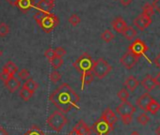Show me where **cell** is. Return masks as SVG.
Masks as SVG:
<instances>
[{
    "mask_svg": "<svg viewBox=\"0 0 160 135\" xmlns=\"http://www.w3.org/2000/svg\"><path fill=\"white\" fill-rule=\"evenodd\" d=\"M49 100L61 113H68L72 108L79 109L77 105L80 100L79 96L69 85L65 83L60 85L52 92L49 97Z\"/></svg>",
    "mask_w": 160,
    "mask_h": 135,
    "instance_id": "cell-1",
    "label": "cell"
},
{
    "mask_svg": "<svg viewBox=\"0 0 160 135\" xmlns=\"http://www.w3.org/2000/svg\"><path fill=\"white\" fill-rule=\"evenodd\" d=\"M34 20L45 33H50L58 26L59 23L57 15L42 12H37L34 15Z\"/></svg>",
    "mask_w": 160,
    "mask_h": 135,
    "instance_id": "cell-2",
    "label": "cell"
},
{
    "mask_svg": "<svg viewBox=\"0 0 160 135\" xmlns=\"http://www.w3.org/2000/svg\"><path fill=\"white\" fill-rule=\"evenodd\" d=\"M46 122H47V125L51 128V129H53L54 131L59 132L67 124L68 119L61 112L55 111L49 115Z\"/></svg>",
    "mask_w": 160,
    "mask_h": 135,
    "instance_id": "cell-3",
    "label": "cell"
},
{
    "mask_svg": "<svg viewBox=\"0 0 160 135\" xmlns=\"http://www.w3.org/2000/svg\"><path fill=\"white\" fill-rule=\"evenodd\" d=\"M112 70V67L108 64L107 60L104 58H98L96 61H93V65L92 68V72L93 75H95L98 79L105 78Z\"/></svg>",
    "mask_w": 160,
    "mask_h": 135,
    "instance_id": "cell-4",
    "label": "cell"
},
{
    "mask_svg": "<svg viewBox=\"0 0 160 135\" xmlns=\"http://www.w3.org/2000/svg\"><path fill=\"white\" fill-rule=\"evenodd\" d=\"M92 65H93V60L88 53L82 54L73 62V68L80 73L92 72Z\"/></svg>",
    "mask_w": 160,
    "mask_h": 135,
    "instance_id": "cell-5",
    "label": "cell"
},
{
    "mask_svg": "<svg viewBox=\"0 0 160 135\" xmlns=\"http://www.w3.org/2000/svg\"><path fill=\"white\" fill-rule=\"evenodd\" d=\"M92 131L96 133L97 135H108L110 131L113 130V127H111L107 121H105L102 117H100L91 128Z\"/></svg>",
    "mask_w": 160,
    "mask_h": 135,
    "instance_id": "cell-6",
    "label": "cell"
},
{
    "mask_svg": "<svg viewBox=\"0 0 160 135\" xmlns=\"http://www.w3.org/2000/svg\"><path fill=\"white\" fill-rule=\"evenodd\" d=\"M128 51H130L131 53H133L135 55H137L139 58L145 54V53L148 51V47L144 41H142L139 39H137L131 45H129Z\"/></svg>",
    "mask_w": 160,
    "mask_h": 135,
    "instance_id": "cell-7",
    "label": "cell"
},
{
    "mask_svg": "<svg viewBox=\"0 0 160 135\" xmlns=\"http://www.w3.org/2000/svg\"><path fill=\"white\" fill-rule=\"evenodd\" d=\"M138 57L137 55H135L133 53H131L130 51H127L120 59L121 64L127 70H131L132 68L138 63Z\"/></svg>",
    "mask_w": 160,
    "mask_h": 135,
    "instance_id": "cell-8",
    "label": "cell"
},
{
    "mask_svg": "<svg viewBox=\"0 0 160 135\" xmlns=\"http://www.w3.org/2000/svg\"><path fill=\"white\" fill-rule=\"evenodd\" d=\"M116 112L121 116L132 115L136 112V107L129 101H123L116 108Z\"/></svg>",
    "mask_w": 160,
    "mask_h": 135,
    "instance_id": "cell-9",
    "label": "cell"
},
{
    "mask_svg": "<svg viewBox=\"0 0 160 135\" xmlns=\"http://www.w3.org/2000/svg\"><path fill=\"white\" fill-rule=\"evenodd\" d=\"M54 7L55 0H40L36 5H34V8L38 10V12H42L46 13H50Z\"/></svg>",
    "mask_w": 160,
    "mask_h": 135,
    "instance_id": "cell-10",
    "label": "cell"
},
{
    "mask_svg": "<svg viewBox=\"0 0 160 135\" xmlns=\"http://www.w3.org/2000/svg\"><path fill=\"white\" fill-rule=\"evenodd\" d=\"M152 24V18L148 17L144 14H140L138 15L135 20H134V26H137L139 30L143 31L145 30L148 26H150V25Z\"/></svg>",
    "mask_w": 160,
    "mask_h": 135,
    "instance_id": "cell-11",
    "label": "cell"
},
{
    "mask_svg": "<svg viewBox=\"0 0 160 135\" xmlns=\"http://www.w3.org/2000/svg\"><path fill=\"white\" fill-rule=\"evenodd\" d=\"M152 97L149 94V93H144L142 94L138 100H137V105L139 109L143 110V111H146L147 110V107L148 105L150 104V102L152 101Z\"/></svg>",
    "mask_w": 160,
    "mask_h": 135,
    "instance_id": "cell-12",
    "label": "cell"
},
{
    "mask_svg": "<svg viewBox=\"0 0 160 135\" xmlns=\"http://www.w3.org/2000/svg\"><path fill=\"white\" fill-rule=\"evenodd\" d=\"M105 121H107L111 127H114V124L117 122L118 118L115 114V113L110 109V108H107L103 114H102V116H101Z\"/></svg>",
    "mask_w": 160,
    "mask_h": 135,
    "instance_id": "cell-13",
    "label": "cell"
},
{
    "mask_svg": "<svg viewBox=\"0 0 160 135\" xmlns=\"http://www.w3.org/2000/svg\"><path fill=\"white\" fill-rule=\"evenodd\" d=\"M7 89L11 92V93H13L15 92L16 90L19 89V87L21 86V82L19 79H17L15 76H12L6 83H4Z\"/></svg>",
    "mask_w": 160,
    "mask_h": 135,
    "instance_id": "cell-14",
    "label": "cell"
},
{
    "mask_svg": "<svg viewBox=\"0 0 160 135\" xmlns=\"http://www.w3.org/2000/svg\"><path fill=\"white\" fill-rule=\"evenodd\" d=\"M16 7L24 13H27L31 8L34 7L33 0H17Z\"/></svg>",
    "mask_w": 160,
    "mask_h": 135,
    "instance_id": "cell-15",
    "label": "cell"
},
{
    "mask_svg": "<svg viewBox=\"0 0 160 135\" xmlns=\"http://www.w3.org/2000/svg\"><path fill=\"white\" fill-rule=\"evenodd\" d=\"M126 26V22L122 17H117L112 21V27L117 33H122Z\"/></svg>",
    "mask_w": 160,
    "mask_h": 135,
    "instance_id": "cell-16",
    "label": "cell"
},
{
    "mask_svg": "<svg viewBox=\"0 0 160 135\" xmlns=\"http://www.w3.org/2000/svg\"><path fill=\"white\" fill-rule=\"evenodd\" d=\"M74 128L80 135H92V128L83 120H79Z\"/></svg>",
    "mask_w": 160,
    "mask_h": 135,
    "instance_id": "cell-17",
    "label": "cell"
},
{
    "mask_svg": "<svg viewBox=\"0 0 160 135\" xmlns=\"http://www.w3.org/2000/svg\"><path fill=\"white\" fill-rule=\"evenodd\" d=\"M141 86H142L148 92H150V91L153 90L154 87L156 86V85H155V80H154V78H153L152 75L148 74V75L141 81Z\"/></svg>",
    "mask_w": 160,
    "mask_h": 135,
    "instance_id": "cell-18",
    "label": "cell"
},
{
    "mask_svg": "<svg viewBox=\"0 0 160 135\" xmlns=\"http://www.w3.org/2000/svg\"><path fill=\"white\" fill-rule=\"evenodd\" d=\"M2 72L13 76L16 74V72H18V67L12 62V61H8L4 67H3V69H2Z\"/></svg>",
    "mask_w": 160,
    "mask_h": 135,
    "instance_id": "cell-19",
    "label": "cell"
},
{
    "mask_svg": "<svg viewBox=\"0 0 160 135\" xmlns=\"http://www.w3.org/2000/svg\"><path fill=\"white\" fill-rule=\"evenodd\" d=\"M139 82L138 81V79L134 76H129L125 81H124V86L127 87L128 90H130L131 92H134L136 90V88L138 86Z\"/></svg>",
    "mask_w": 160,
    "mask_h": 135,
    "instance_id": "cell-20",
    "label": "cell"
},
{
    "mask_svg": "<svg viewBox=\"0 0 160 135\" xmlns=\"http://www.w3.org/2000/svg\"><path fill=\"white\" fill-rule=\"evenodd\" d=\"M94 80V75L92 72H83L81 75V88L83 89L85 86L90 85L92 82H93Z\"/></svg>",
    "mask_w": 160,
    "mask_h": 135,
    "instance_id": "cell-21",
    "label": "cell"
},
{
    "mask_svg": "<svg viewBox=\"0 0 160 135\" xmlns=\"http://www.w3.org/2000/svg\"><path fill=\"white\" fill-rule=\"evenodd\" d=\"M122 34L123 35V37L126 40H132L133 39L136 38V36L138 35V32H137V30L133 26H126V28L123 30V32Z\"/></svg>",
    "mask_w": 160,
    "mask_h": 135,
    "instance_id": "cell-22",
    "label": "cell"
},
{
    "mask_svg": "<svg viewBox=\"0 0 160 135\" xmlns=\"http://www.w3.org/2000/svg\"><path fill=\"white\" fill-rule=\"evenodd\" d=\"M24 87H26L27 89H28L29 91H31V92H35L36 90H37V88H38V84L36 83V81H34L32 78H29V79H28L27 81H26V83L24 84V86H23Z\"/></svg>",
    "mask_w": 160,
    "mask_h": 135,
    "instance_id": "cell-23",
    "label": "cell"
},
{
    "mask_svg": "<svg viewBox=\"0 0 160 135\" xmlns=\"http://www.w3.org/2000/svg\"><path fill=\"white\" fill-rule=\"evenodd\" d=\"M160 110V103L159 102H157L155 100H152V101L150 102V104L148 105V107H147V112H150V113H152V114H156L158 111Z\"/></svg>",
    "mask_w": 160,
    "mask_h": 135,
    "instance_id": "cell-24",
    "label": "cell"
},
{
    "mask_svg": "<svg viewBox=\"0 0 160 135\" xmlns=\"http://www.w3.org/2000/svg\"><path fill=\"white\" fill-rule=\"evenodd\" d=\"M33 94H34L33 92L29 91L28 89H27V88L24 87V86H22V88H21V90H20V97H21V99H22L24 101H28V100L32 98Z\"/></svg>",
    "mask_w": 160,
    "mask_h": 135,
    "instance_id": "cell-25",
    "label": "cell"
},
{
    "mask_svg": "<svg viewBox=\"0 0 160 135\" xmlns=\"http://www.w3.org/2000/svg\"><path fill=\"white\" fill-rule=\"evenodd\" d=\"M114 38H115L114 34H113L110 30H108V29L105 30V31L101 34V39H102L105 42H107V43L112 41V40H114Z\"/></svg>",
    "mask_w": 160,
    "mask_h": 135,
    "instance_id": "cell-26",
    "label": "cell"
},
{
    "mask_svg": "<svg viewBox=\"0 0 160 135\" xmlns=\"http://www.w3.org/2000/svg\"><path fill=\"white\" fill-rule=\"evenodd\" d=\"M24 135H44L43 131L38 126H32Z\"/></svg>",
    "mask_w": 160,
    "mask_h": 135,
    "instance_id": "cell-27",
    "label": "cell"
},
{
    "mask_svg": "<svg viewBox=\"0 0 160 135\" xmlns=\"http://www.w3.org/2000/svg\"><path fill=\"white\" fill-rule=\"evenodd\" d=\"M154 13V10L152 8V6L149 3H146L143 8H142V14L148 16V17H152Z\"/></svg>",
    "mask_w": 160,
    "mask_h": 135,
    "instance_id": "cell-28",
    "label": "cell"
},
{
    "mask_svg": "<svg viewBox=\"0 0 160 135\" xmlns=\"http://www.w3.org/2000/svg\"><path fill=\"white\" fill-rule=\"evenodd\" d=\"M50 63H51V66H52L53 69L58 70V69H59V68L63 65V59L61 57L55 56L53 59L50 60Z\"/></svg>",
    "mask_w": 160,
    "mask_h": 135,
    "instance_id": "cell-29",
    "label": "cell"
},
{
    "mask_svg": "<svg viewBox=\"0 0 160 135\" xmlns=\"http://www.w3.org/2000/svg\"><path fill=\"white\" fill-rule=\"evenodd\" d=\"M117 96H118V98L121 100L122 102L127 101V100H128V98H129V92H128L125 88H122V89L118 92Z\"/></svg>",
    "mask_w": 160,
    "mask_h": 135,
    "instance_id": "cell-30",
    "label": "cell"
},
{
    "mask_svg": "<svg viewBox=\"0 0 160 135\" xmlns=\"http://www.w3.org/2000/svg\"><path fill=\"white\" fill-rule=\"evenodd\" d=\"M10 33V26L6 23H0V37H6Z\"/></svg>",
    "mask_w": 160,
    "mask_h": 135,
    "instance_id": "cell-31",
    "label": "cell"
},
{
    "mask_svg": "<svg viewBox=\"0 0 160 135\" xmlns=\"http://www.w3.org/2000/svg\"><path fill=\"white\" fill-rule=\"evenodd\" d=\"M81 22V19L77 14H72L71 17L69 18V23L72 26H76L80 24Z\"/></svg>",
    "mask_w": 160,
    "mask_h": 135,
    "instance_id": "cell-32",
    "label": "cell"
},
{
    "mask_svg": "<svg viewBox=\"0 0 160 135\" xmlns=\"http://www.w3.org/2000/svg\"><path fill=\"white\" fill-rule=\"evenodd\" d=\"M137 120H138V122L140 125L145 126V125H147L148 122L150 121V118H149V116H148L146 114H139V115L138 116Z\"/></svg>",
    "mask_w": 160,
    "mask_h": 135,
    "instance_id": "cell-33",
    "label": "cell"
},
{
    "mask_svg": "<svg viewBox=\"0 0 160 135\" xmlns=\"http://www.w3.org/2000/svg\"><path fill=\"white\" fill-rule=\"evenodd\" d=\"M49 78H50V81H51L53 84H56V83H58V82L60 80V78H61V75H60V73H59L58 72H57V71H54V72H52L50 73V76H49Z\"/></svg>",
    "mask_w": 160,
    "mask_h": 135,
    "instance_id": "cell-34",
    "label": "cell"
},
{
    "mask_svg": "<svg viewBox=\"0 0 160 135\" xmlns=\"http://www.w3.org/2000/svg\"><path fill=\"white\" fill-rule=\"evenodd\" d=\"M29 76H30V73H29V72H28L27 69H22V70L18 72V77H19L21 80L27 81L28 79H29Z\"/></svg>",
    "mask_w": 160,
    "mask_h": 135,
    "instance_id": "cell-35",
    "label": "cell"
},
{
    "mask_svg": "<svg viewBox=\"0 0 160 135\" xmlns=\"http://www.w3.org/2000/svg\"><path fill=\"white\" fill-rule=\"evenodd\" d=\"M66 54H67V52L63 47H58V48L55 49V56L62 58L64 55H66Z\"/></svg>",
    "mask_w": 160,
    "mask_h": 135,
    "instance_id": "cell-36",
    "label": "cell"
},
{
    "mask_svg": "<svg viewBox=\"0 0 160 135\" xmlns=\"http://www.w3.org/2000/svg\"><path fill=\"white\" fill-rule=\"evenodd\" d=\"M44 55H45V57L48 58L49 61H50L51 59H53V58L55 57V50L52 49V48L47 49V50L44 52Z\"/></svg>",
    "mask_w": 160,
    "mask_h": 135,
    "instance_id": "cell-37",
    "label": "cell"
},
{
    "mask_svg": "<svg viewBox=\"0 0 160 135\" xmlns=\"http://www.w3.org/2000/svg\"><path fill=\"white\" fill-rule=\"evenodd\" d=\"M121 117H122V123L124 125H129L132 122V120H133L132 115H124V116H121Z\"/></svg>",
    "mask_w": 160,
    "mask_h": 135,
    "instance_id": "cell-38",
    "label": "cell"
},
{
    "mask_svg": "<svg viewBox=\"0 0 160 135\" xmlns=\"http://www.w3.org/2000/svg\"><path fill=\"white\" fill-rule=\"evenodd\" d=\"M13 76H14V75H13ZM11 77H12V75H10V74L6 73V72H0V79H1L4 83H6Z\"/></svg>",
    "mask_w": 160,
    "mask_h": 135,
    "instance_id": "cell-39",
    "label": "cell"
},
{
    "mask_svg": "<svg viewBox=\"0 0 160 135\" xmlns=\"http://www.w3.org/2000/svg\"><path fill=\"white\" fill-rule=\"evenodd\" d=\"M152 6L153 10L155 9V11H157L158 13L160 14V0H153Z\"/></svg>",
    "mask_w": 160,
    "mask_h": 135,
    "instance_id": "cell-40",
    "label": "cell"
},
{
    "mask_svg": "<svg viewBox=\"0 0 160 135\" xmlns=\"http://www.w3.org/2000/svg\"><path fill=\"white\" fill-rule=\"evenodd\" d=\"M153 63L155 64V66L158 68V69H160V54H157V56L154 58Z\"/></svg>",
    "mask_w": 160,
    "mask_h": 135,
    "instance_id": "cell-41",
    "label": "cell"
},
{
    "mask_svg": "<svg viewBox=\"0 0 160 135\" xmlns=\"http://www.w3.org/2000/svg\"><path fill=\"white\" fill-rule=\"evenodd\" d=\"M120 2H121V4L122 6L127 7V6H129L132 3V0H120Z\"/></svg>",
    "mask_w": 160,
    "mask_h": 135,
    "instance_id": "cell-42",
    "label": "cell"
},
{
    "mask_svg": "<svg viewBox=\"0 0 160 135\" xmlns=\"http://www.w3.org/2000/svg\"><path fill=\"white\" fill-rule=\"evenodd\" d=\"M154 80H155V85L160 88V72L157 73V75H156V77L154 78Z\"/></svg>",
    "mask_w": 160,
    "mask_h": 135,
    "instance_id": "cell-43",
    "label": "cell"
},
{
    "mask_svg": "<svg viewBox=\"0 0 160 135\" xmlns=\"http://www.w3.org/2000/svg\"><path fill=\"white\" fill-rule=\"evenodd\" d=\"M0 135H9V133H8V131L4 128L0 127Z\"/></svg>",
    "mask_w": 160,
    "mask_h": 135,
    "instance_id": "cell-44",
    "label": "cell"
},
{
    "mask_svg": "<svg viewBox=\"0 0 160 135\" xmlns=\"http://www.w3.org/2000/svg\"><path fill=\"white\" fill-rule=\"evenodd\" d=\"M7 2L12 6V7H16V3H17V0H7Z\"/></svg>",
    "mask_w": 160,
    "mask_h": 135,
    "instance_id": "cell-45",
    "label": "cell"
},
{
    "mask_svg": "<svg viewBox=\"0 0 160 135\" xmlns=\"http://www.w3.org/2000/svg\"><path fill=\"white\" fill-rule=\"evenodd\" d=\"M68 135H80V134H79V132L76 130V128H73Z\"/></svg>",
    "mask_w": 160,
    "mask_h": 135,
    "instance_id": "cell-46",
    "label": "cell"
},
{
    "mask_svg": "<svg viewBox=\"0 0 160 135\" xmlns=\"http://www.w3.org/2000/svg\"><path fill=\"white\" fill-rule=\"evenodd\" d=\"M155 134L156 135H160V126H158V128L155 129Z\"/></svg>",
    "mask_w": 160,
    "mask_h": 135,
    "instance_id": "cell-47",
    "label": "cell"
},
{
    "mask_svg": "<svg viewBox=\"0 0 160 135\" xmlns=\"http://www.w3.org/2000/svg\"><path fill=\"white\" fill-rule=\"evenodd\" d=\"M130 135H139V133L138 131H133Z\"/></svg>",
    "mask_w": 160,
    "mask_h": 135,
    "instance_id": "cell-48",
    "label": "cell"
},
{
    "mask_svg": "<svg viewBox=\"0 0 160 135\" xmlns=\"http://www.w3.org/2000/svg\"><path fill=\"white\" fill-rule=\"evenodd\" d=\"M2 54H3V52H2V50H0V57L2 56Z\"/></svg>",
    "mask_w": 160,
    "mask_h": 135,
    "instance_id": "cell-49",
    "label": "cell"
}]
</instances>
